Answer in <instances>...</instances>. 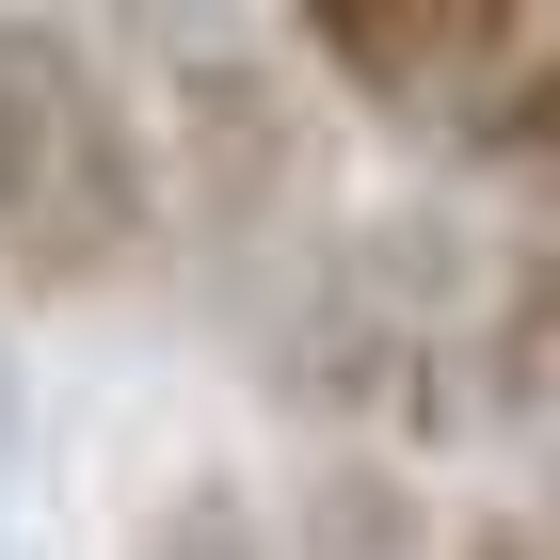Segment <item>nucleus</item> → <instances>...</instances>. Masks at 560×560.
<instances>
[{"label":"nucleus","mask_w":560,"mask_h":560,"mask_svg":"<svg viewBox=\"0 0 560 560\" xmlns=\"http://www.w3.org/2000/svg\"><path fill=\"white\" fill-rule=\"evenodd\" d=\"M480 289L497 272L465 257L448 209H369V224H320L289 272H272V337H257V385L289 400L304 432L337 448H432L448 417H480Z\"/></svg>","instance_id":"f257e3e1"},{"label":"nucleus","mask_w":560,"mask_h":560,"mask_svg":"<svg viewBox=\"0 0 560 560\" xmlns=\"http://www.w3.org/2000/svg\"><path fill=\"white\" fill-rule=\"evenodd\" d=\"M176 241V176L144 65L81 0H0V289L113 304Z\"/></svg>","instance_id":"f03ea898"},{"label":"nucleus","mask_w":560,"mask_h":560,"mask_svg":"<svg viewBox=\"0 0 560 560\" xmlns=\"http://www.w3.org/2000/svg\"><path fill=\"white\" fill-rule=\"evenodd\" d=\"M144 113H161L176 241H192L224 289H272V272L320 241V113H304L289 48H272L241 0H161V33H144Z\"/></svg>","instance_id":"7ed1b4c3"},{"label":"nucleus","mask_w":560,"mask_h":560,"mask_svg":"<svg viewBox=\"0 0 560 560\" xmlns=\"http://www.w3.org/2000/svg\"><path fill=\"white\" fill-rule=\"evenodd\" d=\"M545 16H560V0H289V48H304V81L337 96V113L448 144L480 96L528 65Z\"/></svg>","instance_id":"20e7f679"},{"label":"nucleus","mask_w":560,"mask_h":560,"mask_svg":"<svg viewBox=\"0 0 560 560\" xmlns=\"http://www.w3.org/2000/svg\"><path fill=\"white\" fill-rule=\"evenodd\" d=\"M289 560H448V528L400 448H320L289 480Z\"/></svg>","instance_id":"39448f33"},{"label":"nucleus","mask_w":560,"mask_h":560,"mask_svg":"<svg viewBox=\"0 0 560 560\" xmlns=\"http://www.w3.org/2000/svg\"><path fill=\"white\" fill-rule=\"evenodd\" d=\"M480 417L497 432H560V209L480 289Z\"/></svg>","instance_id":"423d86ee"},{"label":"nucleus","mask_w":560,"mask_h":560,"mask_svg":"<svg viewBox=\"0 0 560 560\" xmlns=\"http://www.w3.org/2000/svg\"><path fill=\"white\" fill-rule=\"evenodd\" d=\"M129 560H289V528H272V497L257 480H176V497H144V528H129Z\"/></svg>","instance_id":"0eeeda50"}]
</instances>
